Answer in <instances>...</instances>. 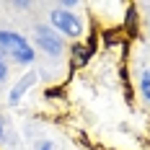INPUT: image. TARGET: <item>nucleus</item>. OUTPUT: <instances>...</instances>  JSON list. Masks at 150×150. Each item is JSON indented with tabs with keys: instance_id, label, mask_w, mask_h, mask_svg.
<instances>
[{
	"instance_id": "7",
	"label": "nucleus",
	"mask_w": 150,
	"mask_h": 150,
	"mask_svg": "<svg viewBox=\"0 0 150 150\" xmlns=\"http://www.w3.org/2000/svg\"><path fill=\"white\" fill-rule=\"evenodd\" d=\"M13 8H29V3H26V0H21V3L16 0V3H13Z\"/></svg>"
},
{
	"instance_id": "9",
	"label": "nucleus",
	"mask_w": 150,
	"mask_h": 150,
	"mask_svg": "<svg viewBox=\"0 0 150 150\" xmlns=\"http://www.w3.org/2000/svg\"><path fill=\"white\" fill-rule=\"evenodd\" d=\"M0 135H3V122H0Z\"/></svg>"
},
{
	"instance_id": "5",
	"label": "nucleus",
	"mask_w": 150,
	"mask_h": 150,
	"mask_svg": "<svg viewBox=\"0 0 150 150\" xmlns=\"http://www.w3.org/2000/svg\"><path fill=\"white\" fill-rule=\"evenodd\" d=\"M140 91H142V96L150 101V70H145L142 78H140Z\"/></svg>"
},
{
	"instance_id": "3",
	"label": "nucleus",
	"mask_w": 150,
	"mask_h": 150,
	"mask_svg": "<svg viewBox=\"0 0 150 150\" xmlns=\"http://www.w3.org/2000/svg\"><path fill=\"white\" fill-rule=\"evenodd\" d=\"M34 39H36V47L42 52H47V54H52V57H60L65 52V39L52 26H39L36 34H34Z\"/></svg>"
},
{
	"instance_id": "4",
	"label": "nucleus",
	"mask_w": 150,
	"mask_h": 150,
	"mask_svg": "<svg viewBox=\"0 0 150 150\" xmlns=\"http://www.w3.org/2000/svg\"><path fill=\"white\" fill-rule=\"evenodd\" d=\"M34 80H36V75L29 73L26 78H21V83H16L13 91H11V104H18V101H21V96H23V93H26V91L34 86Z\"/></svg>"
},
{
	"instance_id": "2",
	"label": "nucleus",
	"mask_w": 150,
	"mask_h": 150,
	"mask_svg": "<svg viewBox=\"0 0 150 150\" xmlns=\"http://www.w3.org/2000/svg\"><path fill=\"white\" fill-rule=\"evenodd\" d=\"M49 21H52V29L57 31L60 36H70V39H78L83 34V18L75 16L73 11H65V8H54L49 13Z\"/></svg>"
},
{
	"instance_id": "1",
	"label": "nucleus",
	"mask_w": 150,
	"mask_h": 150,
	"mask_svg": "<svg viewBox=\"0 0 150 150\" xmlns=\"http://www.w3.org/2000/svg\"><path fill=\"white\" fill-rule=\"evenodd\" d=\"M0 52H3V54H11L18 65L34 62V47L29 44V39H23L21 34L8 31V29L0 31Z\"/></svg>"
},
{
	"instance_id": "6",
	"label": "nucleus",
	"mask_w": 150,
	"mask_h": 150,
	"mask_svg": "<svg viewBox=\"0 0 150 150\" xmlns=\"http://www.w3.org/2000/svg\"><path fill=\"white\" fill-rule=\"evenodd\" d=\"M8 78V65H5V60H3V52H0V83Z\"/></svg>"
},
{
	"instance_id": "8",
	"label": "nucleus",
	"mask_w": 150,
	"mask_h": 150,
	"mask_svg": "<svg viewBox=\"0 0 150 150\" xmlns=\"http://www.w3.org/2000/svg\"><path fill=\"white\" fill-rule=\"evenodd\" d=\"M39 150H52V142H42V148Z\"/></svg>"
}]
</instances>
